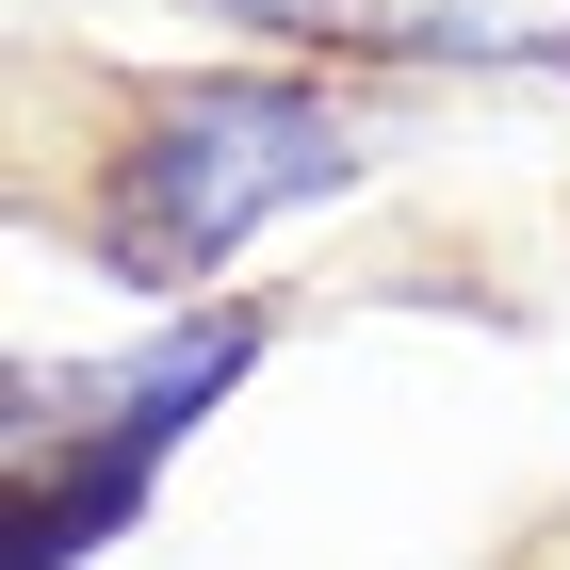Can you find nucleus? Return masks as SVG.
I'll return each instance as SVG.
<instances>
[{"label":"nucleus","mask_w":570,"mask_h":570,"mask_svg":"<svg viewBox=\"0 0 570 570\" xmlns=\"http://www.w3.org/2000/svg\"><path fill=\"white\" fill-rule=\"evenodd\" d=\"M375 98L326 82V66H213V82H164L131 131L98 147L82 245L115 294H213L245 245H277L294 213L375 179Z\"/></svg>","instance_id":"f257e3e1"},{"label":"nucleus","mask_w":570,"mask_h":570,"mask_svg":"<svg viewBox=\"0 0 570 570\" xmlns=\"http://www.w3.org/2000/svg\"><path fill=\"white\" fill-rule=\"evenodd\" d=\"M262 309H179L164 343L98 358V375H49V358H17V392H0V473H17V538H0V570H82L98 538L147 522V489H164V456L196 424H213L245 375H262Z\"/></svg>","instance_id":"f03ea898"},{"label":"nucleus","mask_w":570,"mask_h":570,"mask_svg":"<svg viewBox=\"0 0 570 570\" xmlns=\"http://www.w3.org/2000/svg\"><path fill=\"white\" fill-rule=\"evenodd\" d=\"M245 33H294V49H424V0H213Z\"/></svg>","instance_id":"20e7f679"},{"label":"nucleus","mask_w":570,"mask_h":570,"mask_svg":"<svg viewBox=\"0 0 570 570\" xmlns=\"http://www.w3.org/2000/svg\"><path fill=\"white\" fill-rule=\"evenodd\" d=\"M440 66H570V0H424Z\"/></svg>","instance_id":"7ed1b4c3"}]
</instances>
